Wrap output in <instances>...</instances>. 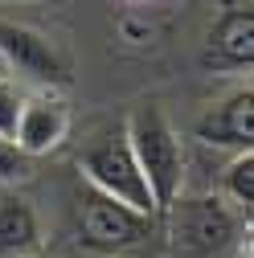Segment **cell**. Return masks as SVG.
Here are the masks:
<instances>
[{"mask_svg": "<svg viewBox=\"0 0 254 258\" xmlns=\"http://www.w3.org/2000/svg\"><path fill=\"white\" fill-rule=\"evenodd\" d=\"M160 213L172 258H226L242 238V213L221 192H176Z\"/></svg>", "mask_w": 254, "mask_h": 258, "instance_id": "1", "label": "cell"}, {"mask_svg": "<svg viewBox=\"0 0 254 258\" xmlns=\"http://www.w3.org/2000/svg\"><path fill=\"white\" fill-rule=\"evenodd\" d=\"M127 132V144L136 152V164L148 180V192L156 201V213H160L176 192H184V144H180V132L172 127V119L156 107V103H140L123 123Z\"/></svg>", "mask_w": 254, "mask_h": 258, "instance_id": "2", "label": "cell"}, {"mask_svg": "<svg viewBox=\"0 0 254 258\" xmlns=\"http://www.w3.org/2000/svg\"><path fill=\"white\" fill-rule=\"evenodd\" d=\"M78 168H82V180L90 188L107 192V197L132 205L148 217H156V201L148 192V180L136 164V152L132 144H127V132L123 127H111V132H103L99 140H90L78 156Z\"/></svg>", "mask_w": 254, "mask_h": 258, "instance_id": "3", "label": "cell"}, {"mask_svg": "<svg viewBox=\"0 0 254 258\" xmlns=\"http://www.w3.org/2000/svg\"><path fill=\"white\" fill-rule=\"evenodd\" d=\"M152 230V217L123 205L115 197L99 188H82L78 192V246L90 250V254H103V258H115L123 250H132L148 238Z\"/></svg>", "mask_w": 254, "mask_h": 258, "instance_id": "4", "label": "cell"}, {"mask_svg": "<svg viewBox=\"0 0 254 258\" xmlns=\"http://www.w3.org/2000/svg\"><path fill=\"white\" fill-rule=\"evenodd\" d=\"M0 61L17 82H33L45 90H61L70 82V66L57 53V45L17 21H0Z\"/></svg>", "mask_w": 254, "mask_h": 258, "instance_id": "5", "label": "cell"}, {"mask_svg": "<svg viewBox=\"0 0 254 258\" xmlns=\"http://www.w3.org/2000/svg\"><path fill=\"white\" fill-rule=\"evenodd\" d=\"M193 140H201L205 148H226L230 156L254 148V90H250V82L234 86L226 99L209 103L197 115Z\"/></svg>", "mask_w": 254, "mask_h": 258, "instance_id": "6", "label": "cell"}, {"mask_svg": "<svg viewBox=\"0 0 254 258\" xmlns=\"http://www.w3.org/2000/svg\"><path fill=\"white\" fill-rule=\"evenodd\" d=\"M70 136V107L57 90H45L37 86L33 94H25V107H21V119H17V148L25 156H49L53 148H61V140Z\"/></svg>", "mask_w": 254, "mask_h": 258, "instance_id": "7", "label": "cell"}, {"mask_svg": "<svg viewBox=\"0 0 254 258\" xmlns=\"http://www.w3.org/2000/svg\"><path fill=\"white\" fill-rule=\"evenodd\" d=\"M205 66L209 70H246L254 66V13L250 9H226L213 29H209V37H205Z\"/></svg>", "mask_w": 254, "mask_h": 258, "instance_id": "8", "label": "cell"}, {"mask_svg": "<svg viewBox=\"0 0 254 258\" xmlns=\"http://www.w3.org/2000/svg\"><path fill=\"white\" fill-rule=\"evenodd\" d=\"M41 250V221L25 197H0V258H33Z\"/></svg>", "mask_w": 254, "mask_h": 258, "instance_id": "9", "label": "cell"}, {"mask_svg": "<svg viewBox=\"0 0 254 258\" xmlns=\"http://www.w3.org/2000/svg\"><path fill=\"white\" fill-rule=\"evenodd\" d=\"M221 197L250 221V205H254V148L230 156L226 172H221Z\"/></svg>", "mask_w": 254, "mask_h": 258, "instance_id": "10", "label": "cell"}, {"mask_svg": "<svg viewBox=\"0 0 254 258\" xmlns=\"http://www.w3.org/2000/svg\"><path fill=\"white\" fill-rule=\"evenodd\" d=\"M33 156H25L17 148V140L0 136V184H25L29 176H33Z\"/></svg>", "mask_w": 254, "mask_h": 258, "instance_id": "11", "label": "cell"}, {"mask_svg": "<svg viewBox=\"0 0 254 258\" xmlns=\"http://www.w3.org/2000/svg\"><path fill=\"white\" fill-rule=\"evenodd\" d=\"M25 86L13 78V74H0V136H9L17 132V119H21V107H25Z\"/></svg>", "mask_w": 254, "mask_h": 258, "instance_id": "12", "label": "cell"}, {"mask_svg": "<svg viewBox=\"0 0 254 258\" xmlns=\"http://www.w3.org/2000/svg\"><path fill=\"white\" fill-rule=\"evenodd\" d=\"M0 74H9V70H5V61H0Z\"/></svg>", "mask_w": 254, "mask_h": 258, "instance_id": "13", "label": "cell"}, {"mask_svg": "<svg viewBox=\"0 0 254 258\" xmlns=\"http://www.w3.org/2000/svg\"><path fill=\"white\" fill-rule=\"evenodd\" d=\"M33 258H37V254H33Z\"/></svg>", "mask_w": 254, "mask_h": 258, "instance_id": "14", "label": "cell"}]
</instances>
